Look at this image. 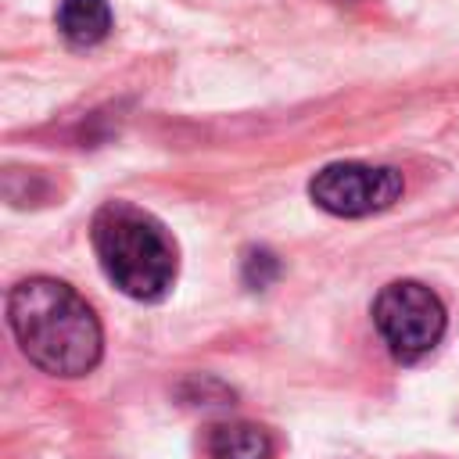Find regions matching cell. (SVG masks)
Instances as JSON below:
<instances>
[{
    "label": "cell",
    "instance_id": "cell-1",
    "mask_svg": "<svg viewBox=\"0 0 459 459\" xmlns=\"http://www.w3.org/2000/svg\"><path fill=\"white\" fill-rule=\"evenodd\" d=\"M7 326L22 355L50 377H86L104 351V333L86 298L54 276H29L7 294Z\"/></svg>",
    "mask_w": 459,
    "mask_h": 459
},
{
    "label": "cell",
    "instance_id": "cell-6",
    "mask_svg": "<svg viewBox=\"0 0 459 459\" xmlns=\"http://www.w3.org/2000/svg\"><path fill=\"white\" fill-rule=\"evenodd\" d=\"M208 459H273V441L255 423H215L208 430Z\"/></svg>",
    "mask_w": 459,
    "mask_h": 459
},
{
    "label": "cell",
    "instance_id": "cell-7",
    "mask_svg": "<svg viewBox=\"0 0 459 459\" xmlns=\"http://www.w3.org/2000/svg\"><path fill=\"white\" fill-rule=\"evenodd\" d=\"M276 273H280V262H276L273 251L251 247V251L244 255V283H247V287L262 290V287H269V283L276 280Z\"/></svg>",
    "mask_w": 459,
    "mask_h": 459
},
{
    "label": "cell",
    "instance_id": "cell-4",
    "mask_svg": "<svg viewBox=\"0 0 459 459\" xmlns=\"http://www.w3.org/2000/svg\"><path fill=\"white\" fill-rule=\"evenodd\" d=\"M402 190H405V183H402L398 169L366 165V161H333V165H323L308 179V197L323 212L344 215V219H362V215L384 212L402 197Z\"/></svg>",
    "mask_w": 459,
    "mask_h": 459
},
{
    "label": "cell",
    "instance_id": "cell-3",
    "mask_svg": "<svg viewBox=\"0 0 459 459\" xmlns=\"http://www.w3.org/2000/svg\"><path fill=\"white\" fill-rule=\"evenodd\" d=\"M373 323L394 359L416 362L445 337V305L420 280H391L373 301Z\"/></svg>",
    "mask_w": 459,
    "mask_h": 459
},
{
    "label": "cell",
    "instance_id": "cell-5",
    "mask_svg": "<svg viewBox=\"0 0 459 459\" xmlns=\"http://www.w3.org/2000/svg\"><path fill=\"white\" fill-rule=\"evenodd\" d=\"M57 32L72 47H97L111 32L108 0H61L57 4Z\"/></svg>",
    "mask_w": 459,
    "mask_h": 459
},
{
    "label": "cell",
    "instance_id": "cell-2",
    "mask_svg": "<svg viewBox=\"0 0 459 459\" xmlns=\"http://www.w3.org/2000/svg\"><path fill=\"white\" fill-rule=\"evenodd\" d=\"M104 276L136 301H161L179 273V251L158 215L133 201H108L90 222Z\"/></svg>",
    "mask_w": 459,
    "mask_h": 459
}]
</instances>
